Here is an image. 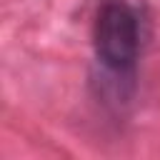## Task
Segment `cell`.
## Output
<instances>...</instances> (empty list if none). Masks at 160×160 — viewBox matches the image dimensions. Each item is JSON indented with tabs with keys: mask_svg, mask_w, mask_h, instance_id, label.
I'll list each match as a JSON object with an SVG mask.
<instances>
[{
	"mask_svg": "<svg viewBox=\"0 0 160 160\" xmlns=\"http://www.w3.org/2000/svg\"><path fill=\"white\" fill-rule=\"evenodd\" d=\"M92 45L105 70L132 75L140 50V22L125 0H105L100 5L92 25Z\"/></svg>",
	"mask_w": 160,
	"mask_h": 160,
	"instance_id": "1",
	"label": "cell"
}]
</instances>
